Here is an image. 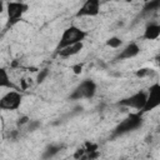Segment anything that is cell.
I'll list each match as a JSON object with an SVG mask.
<instances>
[{
    "mask_svg": "<svg viewBox=\"0 0 160 160\" xmlns=\"http://www.w3.org/2000/svg\"><path fill=\"white\" fill-rule=\"evenodd\" d=\"M119 105L144 111V108L146 105V92L145 91H138V92H135V94L120 100Z\"/></svg>",
    "mask_w": 160,
    "mask_h": 160,
    "instance_id": "obj_4",
    "label": "cell"
},
{
    "mask_svg": "<svg viewBox=\"0 0 160 160\" xmlns=\"http://www.w3.org/2000/svg\"><path fill=\"white\" fill-rule=\"evenodd\" d=\"M121 44H122L121 39H120V38H116V36L109 38V39L106 40V45H108V46H110V48H112V49H118Z\"/></svg>",
    "mask_w": 160,
    "mask_h": 160,
    "instance_id": "obj_14",
    "label": "cell"
},
{
    "mask_svg": "<svg viewBox=\"0 0 160 160\" xmlns=\"http://www.w3.org/2000/svg\"><path fill=\"white\" fill-rule=\"evenodd\" d=\"M60 151V146H56V145H50L46 148V150L44 151L42 154V158L44 159H51L54 155H56L58 152Z\"/></svg>",
    "mask_w": 160,
    "mask_h": 160,
    "instance_id": "obj_13",
    "label": "cell"
},
{
    "mask_svg": "<svg viewBox=\"0 0 160 160\" xmlns=\"http://www.w3.org/2000/svg\"><path fill=\"white\" fill-rule=\"evenodd\" d=\"M158 6H160V1H151L145 5V10H154Z\"/></svg>",
    "mask_w": 160,
    "mask_h": 160,
    "instance_id": "obj_15",
    "label": "cell"
},
{
    "mask_svg": "<svg viewBox=\"0 0 160 160\" xmlns=\"http://www.w3.org/2000/svg\"><path fill=\"white\" fill-rule=\"evenodd\" d=\"M22 100V95L18 91L6 92L0 100V108L2 110H16L20 108Z\"/></svg>",
    "mask_w": 160,
    "mask_h": 160,
    "instance_id": "obj_5",
    "label": "cell"
},
{
    "mask_svg": "<svg viewBox=\"0 0 160 160\" xmlns=\"http://www.w3.org/2000/svg\"><path fill=\"white\" fill-rule=\"evenodd\" d=\"M139 52H140V48L138 46V44L130 42L121 50V52L119 54V58L120 59H131V58H135Z\"/></svg>",
    "mask_w": 160,
    "mask_h": 160,
    "instance_id": "obj_9",
    "label": "cell"
},
{
    "mask_svg": "<svg viewBox=\"0 0 160 160\" xmlns=\"http://www.w3.org/2000/svg\"><path fill=\"white\" fill-rule=\"evenodd\" d=\"M96 92V84L92 80H84L80 82V85L74 90V92L70 95L71 99L79 100V99H92Z\"/></svg>",
    "mask_w": 160,
    "mask_h": 160,
    "instance_id": "obj_3",
    "label": "cell"
},
{
    "mask_svg": "<svg viewBox=\"0 0 160 160\" xmlns=\"http://www.w3.org/2000/svg\"><path fill=\"white\" fill-rule=\"evenodd\" d=\"M146 74H149V69H141V70H139V71L136 72L138 76H144V75H146Z\"/></svg>",
    "mask_w": 160,
    "mask_h": 160,
    "instance_id": "obj_17",
    "label": "cell"
},
{
    "mask_svg": "<svg viewBox=\"0 0 160 160\" xmlns=\"http://www.w3.org/2000/svg\"><path fill=\"white\" fill-rule=\"evenodd\" d=\"M82 42H79V44H75V45H70V46H66L61 50H58V54L62 58H70V56H74L76 54H79L81 50H82Z\"/></svg>",
    "mask_w": 160,
    "mask_h": 160,
    "instance_id": "obj_10",
    "label": "cell"
},
{
    "mask_svg": "<svg viewBox=\"0 0 160 160\" xmlns=\"http://www.w3.org/2000/svg\"><path fill=\"white\" fill-rule=\"evenodd\" d=\"M160 106V84H154L149 88V91L146 92V105L144 108V111H151Z\"/></svg>",
    "mask_w": 160,
    "mask_h": 160,
    "instance_id": "obj_6",
    "label": "cell"
},
{
    "mask_svg": "<svg viewBox=\"0 0 160 160\" xmlns=\"http://www.w3.org/2000/svg\"><path fill=\"white\" fill-rule=\"evenodd\" d=\"M142 120L139 114H131L126 119H124L115 129V135H124L130 131L136 130L139 126H141Z\"/></svg>",
    "mask_w": 160,
    "mask_h": 160,
    "instance_id": "obj_2",
    "label": "cell"
},
{
    "mask_svg": "<svg viewBox=\"0 0 160 160\" xmlns=\"http://www.w3.org/2000/svg\"><path fill=\"white\" fill-rule=\"evenodd\" d=\"M0 86L1 88H11L12 86V84L10 82V78L8 75L6 69L0 70Z\"/></svg>",
    "mask_w": 160,
    "mask_h": 160,
    "instance_id": "obj_12",
    "label": "cell"
},
{
    "mask_svg": "<svg viewBox=\"0 0 160 160\" xmlns=\"http://www.w3.org/2000/svg\"><path fill=\"white\" fill-rule=\"evenodd\" d=\"M100 11V1L99 0H88L82 4V6L76 12L78 18L82 16H96Z\"/></svg>",
    "mask_w": 160,
    "mask_h": 160,
    "instance_id": "obj_8",
    "label": "cell"
},
{
    "mask_svg": "<svg viewBox=\"0 0 160 160\" xmlns=\"http://www.w3.org/2000/svg\"><path fill=\"white\" fill-rule=\"evenodd\" d=\"M81 68H82L81 65H75V66L72 68V69H74V72H75V74H80V72H81Z\"/></svg>",
    "mask_w": 160,
    "mask_h": 160,
    "instance_id": "obj_18",
    "label": "cell"
},
{
    "mask_svg": "<svg viewBox=\"0 0 160 160\" xmlns=\"http://www.w3.org/2000/svg\"><path fill=\"white\" fill-rule=\"evenodd\" d=\"M48 75V70L46 69H44V70H41V72L38 75V82H42L44 81V79H45V76Z\"/></svg>",
    "mask_w": 160,
    "mask_h": 160,
    "instance_id": "obj_16",
    "label": "cell"
},
{
    "mask_svg": "<svg viewBox=\"0 0 160 160\" xmlns=\"http://www.w3.org/2000/svg\"><path fill=\"white\" fill-rule=\"evenodd\" d=\"M86 38V32L84 30H81L80 28L78 26H69L64 30L61 38H60V41H59V45H58V50H61L66 46H70V45H75V44H79V42H82V40Z\"/></svg>",
    "mask_w": 160,
    "mask_h": 160,
    "instance_id": "obj_1",
    "label": "cell"
},
{
    "mask_svg": "<svg viewBox=\"0 0 160 160\" xmlns=\"http://www.w3.org/2000/svg\"><path fill=\"white\" fill-rule=\"evenodd\" d=\"M28 10V5L21 1H10L6 4V11L10 21H18Z\"/></svg>",
    "mask_w": 160,
    "mask_h": 160,
    "instance_id": "obj_7",
    "label": "cell"
},
{
    "mask_svg": "<svg viewBox=\"0 0 160 160\" xmlns=\"http://www.w3.org/2000/svg\"><path fill=\"white\" fill-rule=\"evenodd\" d=\"M160 36V25L158 24H150L145 28L144 38L146 40H156Z\"/></svg>",
    "mask_w": 160,
    "mask_h": 160,
    "instance_id": "obj_11",
    "label": "cell"
}]
</instances>
